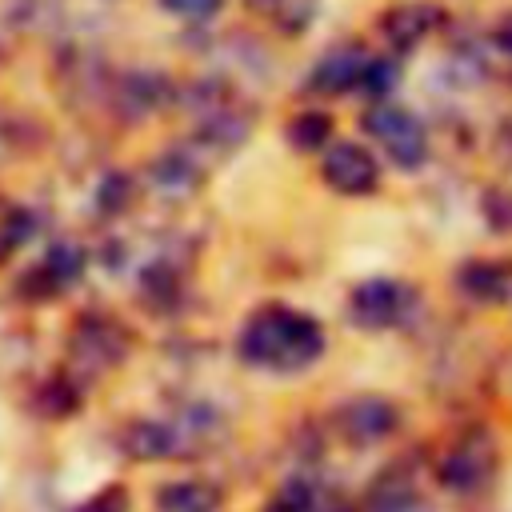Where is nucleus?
<instances>
[{
    "mask_svg": "<svg viewBox=\"0 0 512 512\" xmlns=\"http://www.w3.org/2000/svg\"><path fill=\"white\" fill-rule=\"evenodd\" d=\"M236 352L248 368L304 372L324 352V328L308 312H296L284 304H264L244 320V328L236 336Z\"/></svg>",
    "mask_w": 512,
    "mask_h": 512,
    "instance_id": "nucleus-1",
    "label": "nucleus"
},
{
    "mask_svg": "<svg viewBox=\"0 0 512 512\" xmlns=\"http://www.w3.org/2000/svg\"><path fill=\"white\" fill-rule=\"evenodd\" d=\"M496 468H500V444L480 424L476 428H460L444 444V452L436 456V480L452 496H476V492H484L492 484Z\"/></svg>",
    "mask_w": 512,
    "mask_h": 512,
    "instance_id": "nucleus-2",
    "label": "nucleus"
},
{
    "mask_svg": "<svg viewBox=\"0 0 512 512\" xmlns=\"http://www.w3.org/2000/svg\"><path fill=\"white\" fill-rule=\"evenodd\" d=\"M128 352H132V336L116 316H108V312L76 316V324L68 332V364H72V372H80V380L120 368L128 360Z\"/></svg>",
    "mask_w": 512,
    "mask_h": 512,
    "instance_id": "nucleus-3",
    "label": "nucleus"
},
{
    "mask_svg": "<svg viewBox=\"0 0 512 512\" xmlns=\"http://www.w3.org/2000/svg\"><path fill=\"white\" fill-rule=\"evenodd\" d=\"M360 124H364V132L388 152V160H392L396 168L412 172V168L424 164V156H428V132H424V124H420L408 108L380 100V104H372V108L364 112Z\"/></svg>",
    "mask_w": 512,
    "mask_h": 512,
    "instance_id": "nucleus-4",
    "label": "nucleus"
},
{
    "mask_svg": "<svg viewBox=\"0 0 512 512\" xmlns=\"http://www.w3.org/2000/svg\"><path fill=\"white\" fill-rule=\"evenodd\" d=\"M416 308V288L404 280H388V276H372L360 280L348 296V316L356 328L364 332H384L408 320V312Z\"/></svg>",
    "mask_w": 512,
    "mask_h": 512,
    "instance_id": "nucleus-5",
    "label": "nucleus"
},
{
    "mask_svg": "<svg viewBox=\"0 0 512 512\" xmlns=\"http://www.w3.org/2000/svg\"><path fill=\"white\" fill-rule=\"evenodd\" d=\"M332 424H336V432H340L344 444H352V448H372V444L388 440V436L400 428V408H396L388 396L364 392V396L344 400V404L332 412Z\"/></svg>",
    "mask_w": 512,
    "mask_h": 512,
    "instance_id": "nucleus-6",
    "label": "nucleus"
},
{
    "mask_svg": "<svg viewBox=\"0 0 512 512\" xmlns=\"http://www.w3.org/2000/svg\"><path fill=\"white\" fill-rule=\"evenodd\" d=\"M176 100V88H172V80H164L160 72H120V76H112L108 80V112L112 116H120V120H128V124H136V120H148V116H156L160 108H168Z\"/></svg>",
    "mask_w": 512,
    "mask_h": 512,
    "instance_id": "nucleus-7",
    "label": "nucleus"
},
{
    "mask_svg": "<svg viewBox=\"0 0 512 512\" xmlns=\"http://www.w3.org/2000/svg\"><path fill=\"white\" fill-rule=\"evenodd\" d=\"M320 176H324V184H328L332 192H340V196H368V192H376V184H380V164H376V156H372L364 144H356V140H336V144L324 148Z\"/></svg>",
    "mask_w": 512,
    "mask_h": 512,
    "instance_id": "nucleus-8",
    "label": "nucleus"
},
{
    "mask_svg": "<svg viewBox=\"0 0 512 512\" xmlns=\"http://www.w3.org/2000/svg\"><path fill=\"white\" fill-rule=\"evenodd\" d=\"M80 272H84V252L72 244H52L44 260H36L20 272L12 292L28 304H44V300H56L72 280H80Z\"/></svg>",
    "mask_w": 512,
    "mask_h": 512,
    "instance_id": "nucleus-9",
    "label": "nucleus"
},
{
    "mask_svg": "<svg viewBox=\"0 0 512 512\" xmlns=\"http://www.w3.org/2000/svg\"><path fill=\"white\" fill-rule=\"evenodd\" d=\"M452 288L480 308L504 304L512 296V264L508 260H464L452 272Z\"/></svg>",
    "mask_w": 512,
    "mask_h": 512,
    "instance_id": "nucleus-10",
    "label": "nucleus"
},
{
    "mask_svg": "<svg viewBox=\"0 0 512 512\" xmlns=\"http://www.w3.org/2000/svg\"><path fill=\"white\" fill-rule=\"evenodd\" d=\"M368 52L360 44H344V48H332L316 60L312 76H308V88L320 92V96H344L352 88L364 84V72H368Z\"/></svg>",
    "mask_w": 512,
    "mask_h": 512,
    "instance_id": "nucleus-11",
    "label": "nucleus"
},
{
    "mask_svg": "<svg viewBox=\"0 0 512 512\" xmlns=\"http://www.w3.org/2000/svg\"><path fill=\"white\" fill-rule=\"evenodd\" d=\"M436 24H440V8H436V4H428V0H404V4H392V8L380 16V36H384L392 48L408 52V48H416Z\"/></svg>",
    "mask_w": 512,
    "mask_h": 512,
    "instance_id": "nucleus-12",
    "label": "nucleus"
},
{
    "mask_svg": "<svg viewBox=\"0 0 512 512\" xmlns=\"http://www.w3.org/2000/svg\"><path fill=\"white\" fill-rule=\"evenodd\" d=\"M224 492L212 480H168L156 488V512H220Z\"/></svg>",
    "mask_w": 512,
    "mask_h": 512,
    "instance_id": "nucleus-13",
    "label": "nucleus"
},
{
    "mask_svg": "<svg viewBox=\"0 0 512 512\" xmlns=\"http://www.w3.org/2000/svg\"><path fill=\"white\" fill-rule=\"evenodd\" d=\"M420 496H416V480L408 468H388L376 476V484L364 496V512H416Z\"/></svg>",
    "mask_w": 512,
    "mask_h": 512,
    "instance_id": "nucleus-14",
    "label": "nucleus"
},
{
    "mask_svg": "<svg viewBox=\"0 0 512 512\" xmlns=\"http://www.w3.org/2000/svg\"><path fill=\"white\" fill-rule=\"evenodd\" d=\"M332 116L328 112H316V108H304V112H296L292 120H288V128H284V136H288V144L296 148V152H316V148H328V140H332Z\"/></svg>",
    "mask_w": 512,
    "mask_h": 512,
    "instance_id": "nucleus-15",
    "label": "nucleus"
},
{
    "mask_svg": "<svg viewBox=\"0 0 512 512\" xmlns=\"http://www.w3.org/2000/svg\"><path fill=\"white\" fill-rule=\"evenodd\" d=\"M320 500H324V492H320L312 480L296 476V480H284V484L268 496L264 512H320Z\"/></svg>",
    "mask_w": 512,
    "mask_h": 512,
    "instance_id": "nucleus-16",
    "label": "nucleus"
},
{
    "mask_svg": "<svg viewBox=\"0 0 512 512\" xmlns=\"http://www.w3.org/2000/svg\"><path fill=\"white\" fill-rule=\"evenodd\" d=\"M76 404H80V380H72L68 372H60V376H52V380L40 384L36 408H40L44 416H68Z\"/></svg>",
    "mask_w": 512,
    "mask_h": 512,
    "instance_id": "nucleus-17",
    "label": "nucleus"
},
{
    "mask_svg": "<svg viewBox=\"0 0 512 512\" xmlns=\"http://www.w3.org/2000/svg\"><path fill=\"white\" fill-rule=\"evenodd\" d=\"M28 236H32V212L28 208H8L0 216V260H8Z\"/></svg>",
    "mask_w": 512,
    "mask_h": 512,
    "instance_id": "nucleus-18",
    "label": "nucleus"
},
{
    "mask_svg": "<svg viewBox=\"0 0 512 512\" xmlns=\"http://www.w3.org/2000/svg\"><path fill=\"white\" fill-rule=\"evenodd\" d=\"M480 208H484V220H488L496 232H508V236H512V184H492V188H484Z\"/></svg>",
    "mask_w": 512,
    "mask_h": 512,
    "instance_id": "nucleus-19",
    "label": "nucleus"
},
{
    "mask_svg": "<svg viewBox=\"0 0 512 512\" xmlns=\"http://www.w3.org/2000/svg\"><path fill=\"white\" fill-rule=\"evenodd\" d=\"M132 196H136V184H132V176H124V172H112V176H104V184H100V212H112V216H120L128 204H132Z\"/></svg>",
    "mask_w": 512,
    "mask_h": 512,
    "instance_id": "nucleus-20",
    "label": "nucleus"
},
{
    "mask_svg": "<svg viewBox=\"0 0 512 512\" xmlns=\"http://www.w3.org/2000/svg\"><path fill=\"white\" fill-rule=\"evenodd\" d=\"M76 512H132V496L124 484H104L100 492H92Z\"/></svg>",
    "mask_w": 512,
    "mask_h": 512,
    "instance_id": "nucleus-21",
    "label": "nucleus"
},
{
    "mask_svg": "<svg viewBox=\"0 0 512 512\" xmlns=\"http://www.w3.org/2000/svg\"><path fill=\"white\" fill-rule=\"evenodd\" d=\"M160 8L172 16H184V20H208L224 8V0H160Z\"/></svg>",
    "mask_w": 512,
    "mask_h": 512,
    "instance_id": "nucleus-22",
    "label": "nucleus"
},
{
    "mask_svg": "<svg viewBox=\"0 0 512 512\" xmlns=\"http://www.w3.org/2000/svg\"><path fill=\"white\" fill-rule=\"evenodd\" d=\"M396 84V68L388 64V60H368V72H364V92H372V96H384L388 88Z\"/></svg>",
    "mask_w": 512,
    "mask_h": 512,
    "instance_id": "nucleus-23",
    "label": "nucleus"
},
{
    "mask_svg": "<svg viewBox=\"0 0 512 512\" xmlns=\"http://www.w3.org/2000/svg\"><path fill=\"white\" fill-rule=\"evenodd\" d=\"M12 152H20V124L0 116V160H8Z\"/></svg>",
    "mask_w": 512,
    "mask_h": 512,
    "instance_id": "nucleus-24",
    "label": "nucleus"
},
{
    "mask_svg": "<svg viewBox=\"0 0 512 512\" xmlns=\"http://www.w3.org/2000/svg\"><path fill=\"white\" fill-rule=\"evenodd\" d=\"M496 152H500V160L512 168V120L500 124V132H496Z\"/></svg>",
    "mask_w": 512,
    "mask_h": 512,
    "instance_id": "nucleus-25",
    "label": "nucleus"
},
{
    "mask_svg": "<svg viewBox=\"0 0 512 512\" xmlns=\"http://www.w3.org/2000/svg\"><path fill=\"white\" fill-rule=\"evenodd\" d=\"M492 40H496V48H500V52H508V56H512V16H504V20L496 24Z\"/></svg>",
    "mask_w": 512,
    "mask_h": 512,
    "instance_id": "nucleus-26",
    "label": "nucleus"
},
{
    "mask_svg": "<svg viewBox=\"0 0 512 512\" xmlns=\"http://www.w3.org/2000/svg\"><path fill=\"white\" fill-rule=\"evenodd\" d=\"M320 512H356L340 492H324V500H320Z\"/></svg>",
    "mask_w": 512,
    "mask_h": 512,
    "instance_id": "nucleus-27",
    "label": "nucleus"
}]
</instances>
